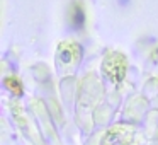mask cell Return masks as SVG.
<instances>
[{"instance_id":"6da1fadb","label":"cell","mask_w":158,"mask_h":145,"mask_svg":"<svg viewBox=\"0 0 158 145\" xmlns=\"http://www.w3.org/2000/svg\"><path fill=\"white\" fill-rule=\"evenodd\" d=\"M124 58L123 56H117V53H114L110 58H107L106 60V65H104V68H106V73L110 77V79L114 80V77H116V73L114 72H117V75H119V80L124 77Z\"/></svg>"},{"instance_id":"7a4b0ae2","label":"cell","mask_w":158,"mask_h":145,"mask_svg":"<svg viewBox=\"0 0 158 145\" xmlns=\"http://www.w3.org/2000/svg\"><path fill=\"white\" fill-rule=\"evenodd\" d=\"M70 24L73 26V29L83 28V7L80 4H72L70 9Z\"/></svg>"}]
</instances>
